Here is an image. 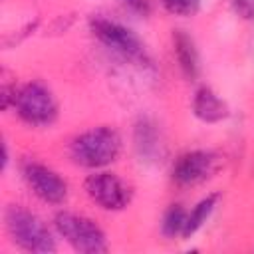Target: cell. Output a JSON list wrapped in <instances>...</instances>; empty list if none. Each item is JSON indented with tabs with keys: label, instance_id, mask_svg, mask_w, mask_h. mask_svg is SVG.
I'll list each match as a JSON object with an SVG mask.
<instances>
[{
	"label": "cell",
	"instance_id": "obj_3",
	"mask_svg": "<svg viewBox=\"0 0 254 254\" xmlns=\"http://www.w3.org/2000/svg\"><path fill=\"white\" fill-rule=\"evenodd\" d=\"M89 30L105 48H109L123 60H129L133 64H143V65L149 62L143 42L127 26L103 16H93L89 20Z\"/></svg>",
	"mask_w": 254,
	"mask_h": 254
},
{
	"label": "cell",
	"instance_id": "obj_1",
	"mask_svg": "<svg viewBox=\"0 0 254 254\" xmlns=\"http://www.w3.org/2000/svg\"><path fill=\"white\" fill-rule=\"evenodd\" d=\"M6 230L14 244L22 250L36 252V254H50L56 252V240L50 228L30 210L18 204H10L4 212Z\"/></svg>",
	"mask_w": 254,
	"mask_h": 254
},
{
	"label": "cell",
	"instance_id": "obj_11",
	"mask_svg": "<svg viewBox=\"0 0 254 254\" xmlns=\"http://www.w3.org/2000/svg\"><path fill=\"white\" fill-rule=\"evenodd\" d=\"M173 50H175V58H177L179 67L185 73V77L196 79L198 73H200V56H198L194 40L185 30H175Z\"/></svg>",
	"mask_w": 254,
	"mask_h": 254
},
{
	"label": "cell",
	"instance_id": "obj_9",
	"mask_svg": "<svg viewBox=\"0 0 254 254\" xmlns=\"http://www.w3.org/2000/svg\"><path fill=\"white\" fill-rule=\"evenodd\" d=\"M133 147H135L137 157L143 163H149V165H155V163H159L165 157L167 147H165L161 129H159V125L151 117H139L135 121V127H133Z\"/></svg>",
	"mask_w": 254,
	"mask_h": 254
},
{
	"label": "cell",
	"instance_id": "obj_8",
	"mask_svg": "<svg viewBox=\"0 0 254 254\" xmlns=\"http://www.w3.org/2000/svg\"><path fill=\"white\" fill-rule=\"evenodd\" d=\"M218 169V157L212 151H189L183 153L173 165V179L179 185H198L210 179Z\"/></svg>",
	"mask_w": 254,
	"mask_h": 254
},
{
	"label": "cell",
	"instance_id": "obj_10",
	"mask_svg": "<svg viewBox=\"0 0 254 254\" xmlns=\"http://www.w3.org/2000/svg\"><path fill=\"white\" fill-rule=\"evenodd\" d=\"M192 113L204 123H218V121H224L230 115V109H228L226 101L220 99V95L214 89L202 85L194 91Z\"/></svg>",
	"mask_w": 254,
	"mask_h": 254
},
{
	"label": "cell",
	"instance_id": "obj_16",
	"mask_svg": "<svg viewBox=\"0 0 254 254\" xmlns=\"http://www.w3.org/2000/svg\"><path fill=\"white\" fill-rule=\"evenodd\" d=\"M131 12H135V14H139V16H147L149 12H151V6H149V2L147 0H121Z\"/></svg>",
	"mask_w": 254,
	"mask_h": 254
},
{
	"label": "cell",
	"instance_id": "obj_12",
	"mask_svg": "<svg viewBox=\"0 0 254 254\" xmlns=\"http://www.w3.org/2000/svg\"><path fill=\"white\" fill-rule=\"evenodd\" d=\"M216 202H218V194L212 192V194L200 198V200L194 204V208L187 214V224H185V230H183V238H190L192 234H196V232L200 230V226H202V224L208 220V216L212 214Z\"/></svg>",
	"mask_w": 254,
	"mask_h": 254
},
{
	"label": "cell",
	"instance_id": "obj_2",
	"mask_svg": "<svg viewBox=\"0 0 254 254\" xmlns=\"http://www.w3.org/2000/svg\"><path fill=\"white\" fill-rule=\"evenodd\" d=\"M119 149H121V139L115 129L95 127L75 137L69 151H71V159L77 165L87 169H101L117 159Z\"/></svg>",
	"mask_w": 254,
	"mask_h": 254
},
{
	"label": "cell",
	"instance_id": "obj_4",
	"mask_svg": "<svg viewBox=\"0 0 254 254\" xmlns=\"http://www.w3.org/2000/svg\"><path fill=\"white\" fill-rule=\"evenodd\" d=\"M58 234L77 252L83 254H101L107 252L105 232L87 216L73 212H58L54 218Z\"/></svg>",
	"mask_w": 254,
	"mask_h": 254
},
{
	"label": "cell",
	"instance_id": "obj_15",
	"mask_svg": "<svg viewBox=\"0 0 254 254\" xmlns=\"http://www.w3.org/2000/svg\"><path fill=\"white\" fill-rule=\"evenodd\" d=\"M232 10L242 20H254V0H230Z\"/></svg>",
	"mask_w": 254,
	"mask_h": 254
},
{
	"label": "cell",
	"instance_id": "obj_13",
	"mask_svg": "<svg viewBox=\"0 0 254 254\" xmlns=\"http://www.w3.org/2000/svg\"><path fill=\"white\" fill-rule=\"evenodd\" d=\"M187 210L181 204H171L165 214H163V222H161V232L167 238H175V236H183L185 224H187Z\"/></svg>",
	"mask_w": 254,
	"mask_h": 254
},
{
	"label": "cell",
	"instance_id": "obj_7",
	"mask_svg": "<svg viewBox=\"0 0 254 254\" xmlns=\"http://www.w3.org/2000/svg\"><path fill=\"white\" fill-rule=\"evenodd\" d=\"M22 175H24V181L28 183V187L32 189V192L40 200H44L48 204H62L65 200L67 185L50 167L36 163V161H28L22 167Z\"/></svg>",
	"mask_w": 254,
	"mask_h": 254
},
{
	"label": "cell",
	"instance_id": "obj_6",
	"mask_svg": "<svg viewBox=\"0 0 254 254\" xmlns=\"http://www.w3.org/2000/svg\"><path fill=\"white\" fill-rule=\"evenodd\" d=\"M83 189L87 196L103 210H121L129 204V198H131L127 185L115 175L105 173V171L89 175L85 179Z\"/></svg>",
	"mask_w": 254,
	"mask_h": 254
},
{
	"label": "cell",
	"instance_id": "obj_5",
	"mask_svg": "<svg viewBox=\"0 0 254 254\" xmlns=\"http://www.w3.org/2000/svg\"><path fill=\"white\" fill-rule=\"evenodd\" d=\"M14 109L22 121L34 127L50 125L58 117V103L52 91L40 81H30L18 89Z\"/></svg>",
	"mask_w": 254,
	"mask_h": 254
},
{
	"label": "cell",
	"instance_id": "obj_14",
	"mask_svg": "<svg viewBox=\"0 0 254 254\" xmlns=\"http://www.w3.org/2000/svg\"><path fill=\"white\" fill-rule=\"evenodd\" d=\"M163 8L173 16H192L196 14L200 0H161Z\"/></svg>",
	"mask_w": 254,
	"mask_h": 254
}]
</instances>
